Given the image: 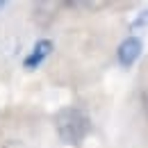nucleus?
<instances>
[{"label":"nucleus","instance_id":"1","mask_svg":"<svg viewBox=\"0 0 148 148\" xmlns=\"http://www.w3.org/2000/svg\"><path fill=\"white\" fill-rule=\"evenodd\" d=\"M55 132L64 146L77 148L84 144V139L91 132V116L75 105L62 107L55 114Z\"/></svg>","mask_w":148,"mask_h":148},{"label":"nucleus","instance_id":"2","mask_svg":"<svg viewBox=\"0 0 148 148\" xmlns=\"http://www.w3.org/2000/svg\"><path fill=\"white\" fill-rule=\"evenodd\" d=\"M141 50H144V43H141V39L139 37H128L123 39L121 43H119V48H116V59H119V64L121 66H132L139 57H141Z\"/></svg>","mask_w":148,"mask_h":148},{"label":"nucleus","instance_id":"3","mask_svg":"<svg viewBox=\"0 0 148 148\" xmlns=\"http://www.w3.org/2000/svg\"><path fill=\"white\" fill-rule=\"evenodd\" d=\"M53 48H55V43H53L50 39H39L37 43L32 46V50L27 53V57L23 59L25 71H34V69H39V66H41V64L50 57Z\"/></svg>","mask_w":148,"mask_h":148},{"label":"nucleus","instance_id":"4","mask_svg":"<svg viewBox=\"0 0 148 148\" xmlns=\"http://www.w3.org/2000/svg\"><path fill=\"white\" fill-rule=\"evenodd\" d=\"M141 27H148V9L139 12V14H137V18L130 23V30H141Z\"/></svg>","mask_w":148,"mask_h":148},{"label":"nucleus","instance_id":"5","mask_svg":"<svg viewBox=\"0 0 148 148\" xmlns=\"http://www.w3.org/2000/svg\"><path fill=\"white\" fill-rule=\"evenodd\" d=\"M144 112H146V116H148V91H146V96H144Z\"/></svg>","mask_w":148,"mask_h":148},{"label":"nucleus","instance_id":"6","mask_svg":"<svg viewBox=\"0 0 148 148\" xmlns=\"http://www.w3.org/2000/svg\"><path fill=\"white\" fill-rule=\"evenodd\" d=\"M0 7H5V2H0Z\"/></svg>","mask_w":148,"mask_h":148}]
</instances>
